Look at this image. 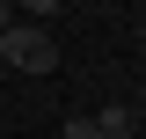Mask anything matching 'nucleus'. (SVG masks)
Masks as SVG:
<instances>
[{
	"label": "nucleus",
	"mask_w": 146,
	"mask_h": 139,
	"mask_svg": "<svg viewBox=\"0 0 146 139\" xmlns=\"http://www.w3.org/2000/svg\"><path fill=\"white\" fill-rule=\"evenodd\" d=\"M66 139H102V132H95V117H66Z\"/></svg>",
	"instance_id": "20e7f679"
},
{
	"label": "nucleus",
	"mask_w": 146,
	"mask_h": 139,
	"mask_svg": "<svg viewBox=\"0 0 146 139\" xmlns=\"http://www.w3.org/2000/svg\"><path fill=\"white\" fill-rule=\"evenodd\" d=\"M0 66H22V73H51L58 66V37L44 29V22H7L0 29Z\"/></svg>",
	"instance_id": "f257e3e1"
},
{
	"label": "nucleus",
	"mask_w": 146,
	"mask_h": 139,
	"mask_svg": "<svg viewBox=\"0 0 146 139\" xmlns=\"http://www.w3.org/2000/svg\"><path fill=\"white\" fill-rule=\"evenodd\" d=\"M139 73H146V59H139Z\"/></svg>",
	"instance_id": "0eeeda50"
},
{
	"label": "nucleus",
	"mask_w": 146,
	"mask_h": 139,
	"mask_svg": "<svg viewBox=\"0 0 146 139\" xmlns=\"http://www.w3.org/2000/svg\"><path fill=\"white\" fill-rule=\"evenodd\" d=\"M139 44H146V22H139Z\"/></svg>",
	"instance_id": "423d86ee"
},
{
	"label": "nucleus",
	"mask_w": 146,
	"mask_h": 139,
	"mask_svg": "<svg viewBox=\"0 0 146 139\" xmlns=\"http://www.w3.org/2000/svg\"><path fill=\"white\" fill-rule=\"evenodd\" d=\"M58 7H66V0H15V15H22V22H44V29H51Z\"/></svg>",
	"instance_id": "7ed1b4c3"
},
{
	"label": "nucleus",
	"mask_w": 146,
	"mask_h": 139,
	"mask_svg": "<svg viewBox=\"0 0 146 139\" xmlns=\"http://www.w3.org/2000/svg\"><path fill=\"white\" fill-rule=\"evenodd\" d=\"M139 124H146V117H139L131 103H110L102 117H95V132H102V139H139Z\"/></svg>",
	"instance_id": "f03ea898"
},
{
	"label": "nucleus",
	"mask_w": 146,
	"mask_h": 139,
	"mask_svg": "<svg viewBox=\"0 0 146 139\" xmlns=\"http://www.w3.org/2000/svg\"><path fill=\"white\" fill-rule=\"evenodd\" d=\"M7 22H15V0H0V29H7Z\"/></svg>",
	"instance_id": "39448f33"
}]
</instances>
